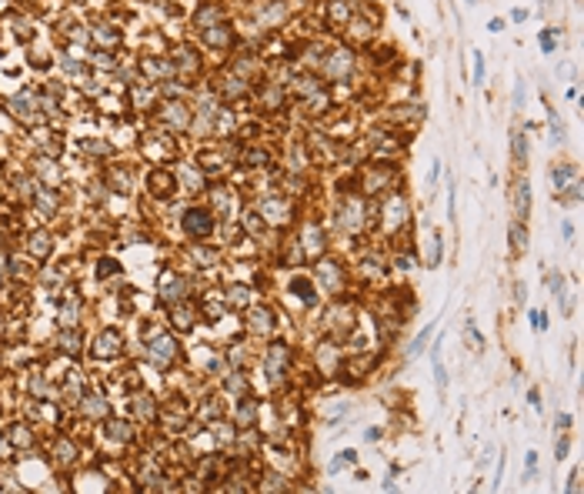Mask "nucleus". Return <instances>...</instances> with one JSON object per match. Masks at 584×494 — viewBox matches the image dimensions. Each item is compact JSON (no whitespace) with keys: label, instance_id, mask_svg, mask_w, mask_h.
Instances as JSON below:
<instances>
[{"label":"nucleus","instance_id":"obj_4","mask_svg":"<svg viewBox=\"0 0 584 494\" xmlns=\"http://www.w3.org/2000/svg\"><path fill=\"white\" fill-rule=\"evenodd\" d=\"M514 200H518V217L524 220V217L531 214V187L524 184V180H521L518 190H514Z\"/></svg>","mask_w":584,"mask_h":494},{"label":"nucleus","instance_id":"obj_23","mask_svg":"<svg viewBox=\"0 0 584 494\" xmlns=\"http://www.w3.org/2000/svg\"><path fill=\"white\" fill-rule=\"evenodd\" d=\"M57 451H60V461H74V448H70V444H67V441H60V448H57Z\"/></svg>","mask_w":584,"mask_h":494},{"label":"nucleus","instance_id":"obj_17","mask_svg":"<svg viewBox=\"0 0 584 494\" xmlns=\"http://www.w3.org/2000/svg\"><path fill=\"white\" fill-rule=\"evenodd\" d=\"M438 261H441V237L434 234V237H431V254H428V264L434 267Z\"/></svg>","mask_w":584,"mask_h":494},{"label":"nucleus","instance_id":"obj_8","mask_svg":"<svg viewBox=\"0 0 584 494\" xmlns=\"http://www.w3.org/2000/svg\"><path fill=\"white\" fill-rule=\"evenodd\" d=\"M511 147H514V161L518 164H524L528 161V141H524V134H511Z\"/></svg>","mask_w":584,"mask_h":494},{"label":"nucleus","instance_id":"obj_13","mask_svg":"<svg viewBox=\"0 0 584 494\" xmlns=\"http://www.w3.org/2000/svg\"><path fill=\"white\" fill-rule=\"evenodd\" d=\"M474 84L477 87L484 84V57H481V50H474Z\"/></svg>","mask_w":584,"mask_h":494},{"label":"nucleus","instance_id":"obj_14","mask_svg":"<svg viewBox=\"0 0 584 494\" xmlns=\"http://www.w3.org/2000/svg\"><path fill=\"white\" fill-rule=\"evenodd\" d=\"M434 381H438V387H441V391H447V367L441 364V357L434 361Z\"/></svg>","mask_w":584,"mask_h":494},{"label":"nucleus","instance_id":"obj_31","mask_svg":"<svg viewBox=\"0 0 584 494\" xmlns=\"http://www.w3.org/2000/svg\"><path fill=\"white\" fill-rule=\"evenodd\" d=\"M568 424H571V414H558V428L568 431Z\"/></svg>","mask_w":584,"mask_h":494},{"label":"nucleus","instance_id":"obj_33","mask_svg":"<svg viewBox=\"0 0 584 494\" xmlns=\"http://www.w3.org/2000/svg\"><path fill=\"white\" fill-rule=\"evenodd\" d=\"M364 438H367V441H377V438H381V431L371 428V431H364Z\"/></svg>","mask_w":584,"mask_h":494},{"label":"nucleus","instance_id":"obj_30","mask_svg":"<svg viewBox=\"0 0 584 494\" xmlns=\"http://www.w3.org/2000/svg\"><path fill=\"white\" fill-rule=\"evenodd\" d=\"M541 47H544V50H551V47H554V40H551V33H548V30L541 33Z\"/></svg>","mask_w":584,"mask_h":494},{"label":"nucleus","instance_id":"obj_19","mask_svg":"<svg viewBox=\"0 0 584 494\" xmlns=\"http://www.w3.org/2000/svg\"><path fill=\"white\" fill-rule=\"evenodd\" d=\"M538 474V454L534 451H528V464H524V481H531Z\"/></svg>","mask_w":584,"mask_h":494},{"label":"nucleus","instance_id":"obj_2","mask_svg":"<svg viewBox=\"0 0 584 494\" xmlns=\"http://www.w3.org/2000/svg\"><path fill=\"white\" fill-rule=\"evenodd\" d=\"M121 344H124L121 334H117V330H107V334H100L97 337L94 354H97V357H117V354H121Z\"/></svg>","mask_w":584,"mask_h":494},{"label":"nucleus","instance_id":"obj_27","mask_svg":"<svg viewBox=\"0 0 584 494\" xmlns=\"http://www.w3.org/2000/svg\"><path fill=\"white\" fill-rule=\"evenodd\" d=\"M524 104V84L518 80V87H514V107H521Z\"/></svg>","mask_w":584,"mask_h":494},{"label":"nucleus","instance_id":"obj_28","mask_svg":"<svg viewBox=\"0 0 584 494\" xmlns=\"http://www.w3.org/2000/svg\"><path fill=\"white\" fill-rule=\"evenodd\" d=\"M114 271H117V264H114V261H104V264H100V277L114 274Z\"/></svg>","mask_w":584,"mask_h":494},{"label":"nucleus","instance_id":"obj_3","mask_svg":"<svg viewBox=\"0 0 584 494\" xmlns=\"http://www.w3.org/2000/svg\"><path fill=\"white\" fill-rule=\"evenodd\" d=\"M174 354H177V347H174V340L170 337H157L154 344H150V357H154V364H167Z\"/></svg>","mask_w":584,"mask_h":494},{"label":"nucleus","instance_id":"obj_24","mask_svg":"<svg viewBox=\"0 0 584 494\" xmlns=\"http://www.w3.org/2000/svg\"><path fill=\"white\" fill-rule=\"evenodd\" d=\"M30 247H33V254H47V237H44V234H37Z\"/></svg>","mask_w":584,"mask_h":494},{"label":"nucleus","instance_id":"obj_22","mask_svg":"<svg viewBox=\"0 0 584 494\" xmlns=\"http://www.w3.org/2000/svg\"><path fill=\"white\" fill-rule=\"evenodd\" d=\"M84 411H87V414H100V411H104V404H100V397H87V404H84Z\"/></svg>","mask_w":584,"mask_h":494},{"label":"nucleus","instance_id":"obj_7","mask_svg":"<svg viewBox=\"0 0 584 494\" xmlns=\"http://www.w3.org/2000/svg\"><path fill=\"white\" fill-rule=\"evenodd\" d=\"M431 330H434V328H431V324H428V328H424V330H421V334H418V337H414V344H411V347H408V361H414V357H418V354L424 351V344H428V340H431Z\"/></svg>","mask_w":584,"mask_h":494},{"label":"nucleus","instance_id":"obj_34","mask_svg":"<svg viewBox=\"0 0 584 494\" xmlns=\"http://www.w3.org/2000/svg\"><path fill=\"white\" fill-rule=\"evenodd\" d=\"M467 3H477V0H467Z\"/></svg>","mask_w":584,"mask_h":494},{"label":"nucleus","instance_id":"obj_15","mask_svg":"<svg viewBox=\"0 0 584 494\" xmlns=\"http://www.w3.org/2000/svg\"><path fill=\"white\" fill-rule=\"evenodd\" d=\"M77 344H80L77 334H70V330H64V334H60V347H64V351L74 354V351H77Z\"/></svg>","mask_w":584,"mask_h":494},{"label":"nucleus","instance_id":"obj_6","mask_svg":"<svg viewBox=\"0 0 584 494\" xmlns=\"http://www.w3.org/2000/svg\"><path fill=\"white\" fill-rule=\"evenodd\" d=\"M464 337H467V344H471V351H481V347H484V337H481V330H477L474 321L464 324Z\"/></svg>","mask_w":584,"mask_h":494},{"label":"nucleus","instance_id":"obj_29","mask_svg":"<svg viewBox=\"0 0 584 494\" xmlns=\"http://www.w3.org/2000/svg\"><path fill=\"white\" fill-rule=\"evenodd\" d=\"M487 30H491V33H497V30H504V20H501V17H494V20L487 23Z\"/></svg>","mask_w":584,"mask_h":494},{"label":"nucleus","instance_id":"obj_20","mask_svg":"<svg viewBox=\"0 0 584 494\" xmlns=\"http://www.w3.org/2000/svg\"><path fill=\"white\" fill-rule=\"evenodd\" d=\"M10 441H13V444H30V431H23L20 424H17V428L10 431Z\"/></svg>","mask_w":584,"mask_h":494},{"label":"nucleus","instance_id":"obj_1","mask_svg":"<svg viewBox=\"0 0 584 494\" xmlns=\"http://www.w3.org/2000/svg\"><path fill=\"white\" fill-rule=\"evenodd\" d=\"M184 231L194 234V237H207V234H214V214H207V210H184Z\"/></svg>","mask_w":584,"mask_h":494},{"label":"nucleus","instance_id":"obj_9","mask_svg":"<svg viewBox=\"0 0 584 494\" xmlns=\"http://www.w3.org/2000/svg\"><path fill=\"white\" fill-rule=\"evenodd\" d=\"M251 318H254V330H271V328H274V321H271V311H264V308L254 311Z\"/></svg>","mask_w":584,"mask_h":494},{"label":"nucleus","instance_id":"obj_21","mask_svg":"<svg viewBox=\"0 0 584 494\" xmlns=\"http://www.w3.org/2000/svg\"><path fill=\"white\" fill-rule=\"evenodd\" d=\"M548 117H551V131H554V144H558V141H561V137H564V127H561V121H558V114H554V110H551V114H548Z\"/></svg>","mask_w":584,"mask_h":494},{"label":"nucleus","instance_id":"obj_16","mask_svg":"<svg viewBox=\"0 0 584 494\" xmlns=\"http://www.w3.org/2000/svg\"><path fill=\"white\" fill-rule=\"evenodd\" d=\"M190 324H194V314H190V311H174V328L184 330V328H190Z\"/></svg>","mask_w":584,"mask_h":494},{"label":"nucleus","instance_id":"obj_12","mask_svg":"<svg viewBox=\"0 0 584 494\" xmlns=\"http://www.w3.org/2000/svg\"><path fill=\"white\" fill-rule=\"evenodd\" d=\"M150 184H154V194H170V177L167 174H154Z\"/></svg>","mask_w":584,"mask_h":494},{"label":"nucleus","instance_id":"obj_10","mask_svg":"<svg viewBox=\"0 0 584 494\" xmlns=\"http://www.w3.org/2000/svg\"><path fill=\"white\" fill-rule=\"evenodd\" d=\"M354 461H357V454H354V451H341V454L331 461V474H337L344 464H354Z\"/></svg>","mask_w":584,"mask_h":494},{"label":"nucleus","instance_id":"obj_18","mask_svg":"<svg viewBox=\"0 0 584 494\" xmlns=\"http://www.w3.org/2000/svg\"><path fill=\"white\" fill-rule=\"evenodd\" d=\"M531 328L538 330V334L548 330V314H544V311H534V314H531Z\"/></svg>","mask_w":584,"mask_h":494},{"label":"nucleus","instance_id":"obj_11","mask_svg":"<svg viewBox=\"0 0 584 494\" xmlns=\"http://www.w3.org/2000/svg\"><path fill=\"white\" fill-rule=\"evenodd\" d=\"M511 241H514V251H524V247H528V237H524V227H521V224H511Z\"/></svg>","mask_w":584,"mask_h":494},{"label":"nucleus","instance_id":"obj_25","mask_svg":"<svg viewBox=\"0 0 584 494\" xmlns=\"http://www.w3.org/2000/svg\"><path fill=\"white\" fill-rule=\"evenodd\" d=\"M571 174H574L571 167H564V170H554V184L561 187V184H564V180H568V177H571Z\"/></svg>","mask_w":584,"mask_h":494},{"label":"nucleus","instance_id":"obj_5","mask_svg":"<svg viewBox=\"0 0 584 494\" xmlns=\"http://www.w3.org/2000/svg\"><path fill=\"white\" fill-rule=\"evenodd\" d=\"M107 438L111 441H131L134 431H131V424H124V421H111V424H107Z\"/></svg>","mask_w":584,"mask_h":494},{"label":"nucleus","instance_id":"obj_32","mask_svg":"<svg viewBox=\"0 0 584 494\" xmlns=\"http://www.w3.org/2000/svg\"><path fill=\"white\" fill-rule=\"evenodd\" d=\"M528 401H531V407H534V411H541V397H538V391H531V394H528Z\"/></svg>","mask_w":584,"mask_h":494},{"label":"nucleus","instance_id":"obj_26","mask_svg":"<svg viewBox=\"0 0 584 494\" xmlns=\"http://www.w3.org/2000/svg\"><path fill=\"white\" fill-rule=\"evenodd\" d=\"M554 458H558V461H561V458H568V438L558 441V448H554Z\"/></svg>","mask_w":584,"mask_h":494}]
</instances>
